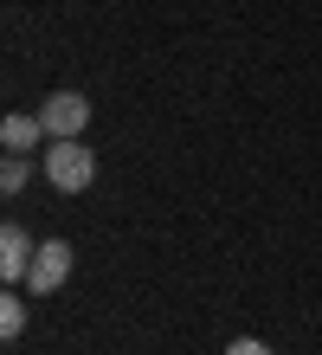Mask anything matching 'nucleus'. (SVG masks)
I'll return each mask as SVG.
<instances>
[{
	"label": "nucleus",
	"mask_w": 322,
	"mask_h": 355,
	"mask_svg": "<svg viewBox=\"0 0 322 355\" xmlns=\"http://www.w3.org/2000/svg\"><path fill=\"white\" fill-rule=\"evenodd\" d=\"M19 329H26V297H0V336H19Z\"/></svg>",
	"instance_id": "0eeeda50"
},
{
	"label": "nucleus",
	"mask_w": 322,
	"mask_h": 355,
	"mask_svg": "<svg viewBox=\"0 0 322 355\" xmlns=\"http://www.w3.org/2000/svg\"><path fill=\"white\" fill-rule=\"evenodd\" d=\"M33 259H39V245H33L26 226H0V278H7V284H26Z\"/></svg>",
	"instance_id": "20e7f679"
},
{
	"label": "nucleus",
	"mask_w": 322,
	"mask_h": 355,
	"mask_svg": "<svg viewBox=\"0 0 322 355\" xmlns=\"http://www.w3.org/2000/svg\"><path fill=\"white\" fill-rule=\"evenodd\" d=\"M39 123H46V136H84V123H91V97L84 91H52L39 103Z\"/></svg>",
	"instance_id": "f03ea898"
},
{
	"label": "nucleus",
	"mask_w": 322,
	"mask_h": 355,
	"mask_svg": "<svg viewBox=\"0 0 322 355\" xmlns=\"http://www.w3.org/2000/svg\"><path fill=\"white\" fill-rule=\"evenodd\" d=\"M39 136H46V123H39V116H26V110H13L7 123H0V142H7V155L39 149Z\"/></svg>",
	"instance_id": "39448f33"
},
{
	"label": "nucleus",
	"mask_w": 322,
	"mask_h": 355,
	"mask_svg": "<svg viewBox=\"0 0 322 355\" xmlns=\"http://www.w3.org/2000/svg\"><path fill=\"white\" fill-rule=\"evenodd\" d=\"M39 168H46V181L58 187V194H84V187L97 181V155L84 149L78 136H58L52 149H46V162H39Z\"/></svg>",
	"instance_id": "f257e3e1"
},
{
	"label": "nucleus",
	"mask_w": 322,
	"mask_h": 355,
	"mask_svg": "<svg viewBox=\"0 0 322 355\" xmlns=\"http://www.w3.org/2000/svg\"><path fill=\"white\" fill-rule=\"evenodd\" d=\"M71 259L78 252L64 239H46V245H39V259H33V271H26V291H33V297H52V291L71 278Z\"/></svg>",
	"instance_id": "7ed1b4c3"
},
{
	"label": "nucleus",
	"mask_w": 322,
	"mask_h": 355,
	"mask_svg": "<svg viewBox=\"0 0 322 355\" xmlns=\"http://www.w3.org/2000/svg\"><path fill=\"white\" fill-rule=\"evenodd\" d=\"M226 355H271V343H258V336H239V343H232Z\"/></svg>",
	"instance_id": "6e6552de"
},
{
	"label": "nucleus",
	"mask_w": 322,
	"mask_h": 355,
	"mask_svg": "<svg viewBox=\"0 0 322 355\" xmlns=\"http://www.w3.org/2000/svg\"><path fill=\"white\" fill-rule=\"evenodd\" d=\"M26 175H33V162H26V155H7V162H0V194H19Z\"/></svg>",
	"instance_id": "423d86ee"
}]
</instances>
